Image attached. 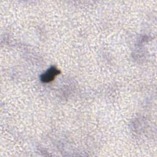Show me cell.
<instances>
[{
  "label": "cell",
  "instance_id": "6da1fadb",
  "mask_svg": "<svg viewBox=\"0 0 157 157\" xmlns=\"http://www.w3.org/2000/svg\"><path fill=\"white\" fill-rule=\"evenodd\" d=\"M60 71L54 66L50 67L47 71L43 73L40 77V80L43 83H48L53 81L55 77L59 74Z\"/></svg>",
  "mask_w": 157,
  "mask_h": 157
}]
</instances>
